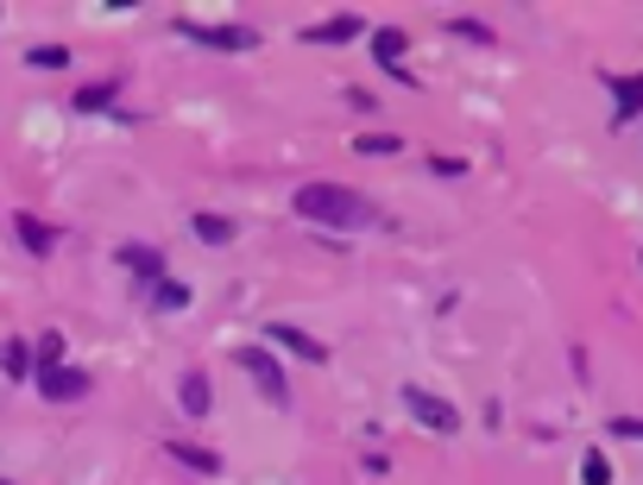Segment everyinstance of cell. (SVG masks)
Masks as SVG:
<instances>
[{
    "instance_id": "cell-1",
    "label": "cell",
    "mask_w": 643,
    "mask_h": 485,
    "mask_svg": "<svg viewBox=\"0 0 643 485\" xmlns=\"http://www.w3.org/2000/svg\"><path fill=\"white\" fill-rule=\"evenodd\" d=\"M290 208H297V221H322V228H341V233L379 228V208H372V196L347 189V183H303V189L290 196Z\"/></svg>"
},
{
    "instance_id": "cell-2",
    "label": "cell",
    "mask_w": 643,
    "mask_h": 485,
    "mask_svg": "<svg viewBox=\"0 0 643 485\" xmlns=\"http://www.w3.org/2000/svg\"><path fill=\"white\" fill-rule=\"evenodd\" d=\"M171 32L190 38V45H208V51H253L259 45L253 26H196V20H171Z\"/></svg>"
},
{
    "instance_id": "cell-3",
    "label": "cell",
    "mask_w": 643,
    "mask_h": 485,
    "mask_svg": "<svg viewBox=\"0 0 643 485\" xmlns=\"http://www.w3.org/2000/svg\"><path fill=\"white\" fill-rule=\"evenodd\" d=\"M32 379H38V391H45L51 404H77V397L95 391V372H82V366H70V359H64V366H45V372H32Z\"/></svg>"
},
{
    "instance_id": "cell-4",
    "label": "cell",
    "mask_w": 643,
    "mask_h": 485,
    "mask_svg": "<svg viewBox=\"0 0 643 485\" xmlns=\"http://www.w3.org/2000/svg\"><path fill=\"white\" fill-rule=\"evenodd\" d=\"M240 366L253 372V384L265 391V404H272V409H290V379H284V366L265 354V347H246V354H240Z\"/></svg>"
},
{
    "instance_id": "cell-5",
    "label": "cell",
    "mask_w": 643,
    "mask_h": 485,
    "mask_svg": "<svg viewBox=\"0 0 643 485\" xmlns=\"http://www.w3.org/2000/svg\"><path fill=\"white\" fill-rule=\"evenodd\" d=\"M404 409H411L423 429H436V435H455V429H461L455 404H448V397H436V391H423V384H404Z\"/></svg>"
},
{
    "instance_id": "cell-6",
    "label": "cell",
    "mask_w": 643,
    "mask_h": 485,
    "mask_svg": "<svg viewBox=\"0 0 643 485\" xmlns=\"http://www.w3.org/2000/svg\"><path fill=\"white\" fill-rule=\"evenodd\" d=\"M606 89H612V127L643 120V77H612L606 70Z\"/></svg>"
},
{
    "instance_id": "cell-7",
    "label": "cell",
    "mask_w": 643,
    "mask_h": 485,
    "mask_svg": "<svg viewBox=\"0 0 643 485\" xmlns=\"http://www.w3.org/2000/svg\"><path fill=\"white\" fill-rule=\"evenodd\" d=\"M354 38H366L360 13H335V20H322V26L303 32V45H354Z\"/></svg>"
},
{
    "instance_id": "cell-8",
    "label": "cell",
    "mask_w": 643,
    "mask_h": 485,
    "mask_svg": "<svg viewBox=\"0 0 643 485\" xmlns=\"http://www.w3.org/2000/svg\"><path fill=\"white\" fill-rule=\"evenodd\" d=\"M272 340H278V347H290V354L297 359H309V366H322V359H329V347H322V340H315V334H303L297 328V322H272Z\"/></svg>"
},
{
    "instance_id": "cell-9",
    "label": "cell",
    "mask_w": 643,
    "mask_h": 485,
    "mask_svg": "<svg viewBox=\"0 0 643 485\" xmlns=\"http://www.w3.org/2000/svg\"><path fill=\"white\" fill-rule=\"evenodd\" d=\"M372 57H379V70H386V77H398V82H416L411 70H398V63H404V32H372Z\"/></svg>"
},
{
    "instance_id": "cell-10",
    "label": "cell",
    "mask_w": 643,
    "mask_h": 485,
    "mask_svg": "<svg viewBox=\"0 0 643 485\" xmlns=\"http://www.w3.org/2000/svg\"><path fill=\"white\" fill-rule=\"evenodd\" d=\"M13 233H20V246H26L32 258H45L57 246V228H45V221H38V215H26V208L13 215Z\"/></svg>"
},
{
    "instance_id": "cell-11",
    "label": "cell",
    "mask_w": 643,
    "mask_h": 485,
    "mask_svg": "<svg viewBox=\"0 0 643 485\" xmlns=\"http://www.w3.org/2000/svg\"><path fill=\"white\" fill-rule=\"evenodd\" d=\"M120 265H127V272H139V284H152V278H164V253H158V246H139V240H127V246H120Z\"/></svg>"
},
{
    "instance_id": "cell-12",
    "label": "cell",
    "mask_w": 643,
    "mask_h": 485,
    "mask_svg": "<svg viewBox=\"0 0 643 485\" xmlns=\"http://www.w3.org/2000/svg\"><path fill=\"white\" fill-rule=\"evenodd\" d=\"M171 460H177V466H196L203 480L221 473V454H215V448H196V441H171Z\"/></svg>"
},
{
    "instance_id": "cell-13",
    "label": "cell",
    "mask_w": 643,
    "mask_h": 485,
    "mask_svg": "<svg viewBox=\"0 0 643 485\" xmlns=\"http://www.w3.org/2000/svg\"><path fill=\"white\" fill-rule=\"evenodd\" d=\"M139 297H146V303H152V309H183V303H190V290H183V284H171V278H152V284H139Z\"/></svg>"
},
{
    "instance_id": "cell-14",
    "label": "cell",
    "mask_w": 643,
    "mask_h": 485,
    "mask_svg": "<svg viewBox=\"0 0 643 485\" xmlns=\"http://www.w3.org/2000/svg\"><path fill=\"white\" fill-rule=\"evenodd\" d=\"M208 404H215V391H208V372H190V379H183V409H190V416L203 423Z\"/></svg>"
},
{
    "instance_id": "cell-15",
    "label": "cell",
    "mask_w": 643,
    "mask_h": 485,
    "mask_svg": "<svg viewBox=\"0 0 643 485\" xmlns=\"http://www.w3.org/2000/svg\"><path fill=\"white\" fill-rule=\"evenodd\" d=\"M0 366H7V379L13 384H26L32 379V347L26 340H7V347H0Z\"/></svg>"
},
{
    "instance_id": "cell-16",
    "label": "cell",
    "mask_w": 643,
    "mask_h": 485,
    "mask_svg": "<svg viewBox=\"0 0 643 485\" xmlns=\"http://www.w3.org/2000/svg\"><path fill=\"white\" fill-rule=\"evenodd\" d=\"M354 152H360V158H398V152H404V139H398V132H360V139H354Z\"/></svg>"
},
{
    "instance_id": "cell-17",
    "label": "cell",
    "mask_w": 643,
    "mask_h": 485,
    "mask_svg": "<svg viewBox=\"0 0 643 485\" xmlns=\"http://www.w3.org/2000/svg\"><path fill=\"white\" fill-rule=\"evenodd\" d=\"M190 228H196V240H208V246H228V240H233V221H228V215H196Z\"/></svg>"
},
{
    "instance_id": "cell-18",
    "label": "cell",
    "mask_w": 643,
    "mask_h": 485,
    "mask_svg": "<svg viewBox=\"0 0 643 485\" xmlns=\"http://www.w3.org/2000/svg\"><path fill=\"white\" fill-rule=\"evenodd\" d=\"M32 359H38L32 372H45V366H64V334H57V328H45L38 340H32Z\"/></svg>"
},
{
    "instance_id": "cell-19",
    "label": "cell",
    "mask_w": 643,
    "mask_h": 485,
    "mask_svg": "<svg viewBox=\"0 0 643 485\" xmlns=\"http://www.w3.org/2000/svg\"><path fill=\"white\" fill-rule=\"evenodd\" d=\"M114 89H120V82H95V89H82V95H77V114H102V107L114 102Z\"/></svg>"
},
{
    "instance_id": "cell-20",
    "label": "cell",
    "mask_w": 643,
    "mask_h": 485,
    "mask_svg": "<svg viewBox=\"0 0 643 485\" xmlns=\"http://www.w3.org/2000/svg\"><path fill=\"white\" fill-rule=\"evenodd\" d=\"M26 63H32V70H64V63H70V51H64V45H32Z\"/></svg>"
},
{
    "instance_id": "cell-21",
    "label": "cell",
    "mask_w": 643,
    "mask_h": 485,
    "mask_svg": "<svg viewBox=\"0 0 643 485\" xmlns=\"http://www.w3.org/2000/svg\"><path fill=\"white\" fill-rule=\"evenodd\" d=\"M581 480H587V485H612V460L599 454V448H587V460H581Z\"/></svg>"
},
{
    "instance_id": "cell-22",
    "label": "cell",
    "mask_w": 643,
    "mask_h": 485,
    "mask_svg": "<svg viewBox=\"0 0 643 485\" xmlns=\"http://www.w3.org/2000/svg\"><path fill=\"white\" fill-rule=\"evenodd\" d=\"M606 429H612V435H624V441H643V416H612Z\"/></svg>"
},
{
    "instance_id": "cell-23",
    "label": "cell",
    "mask_w": 643,
    "mask_h": 485,
    "mask_svg": "<svg viewBox=\"0 0 643 485\" xmlns=\"http://www.w3.org/2000/svg\"><path fill=\"white\" fill-rule=\"evenodd\" d=\"M429 171H436V177H461L467 164H461V158H429Z\"/></svg>"
}]
</instances>
